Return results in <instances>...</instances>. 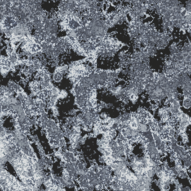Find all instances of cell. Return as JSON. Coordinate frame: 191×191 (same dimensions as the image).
Masks as SVG:
<instances>
[{
  "instance_id": "cell-1",
  "label": "cell",
  "mask_w": 191,
  "mask_h": 191,
  "mask_svg": "<svg viewBox=\"0 0 191 191\" xmlns=\"http://www.w3.org/2000/svg\"><path fill=\"white\" fill-rule=\"evenodd\" d=\"M145 52L148 55L149 57H154L157 54V49L155 48V47H152V46H147V48L145 49Z\"/></svg>"
},
{
  "instance_id": "cell-2",
  "label": "cell",
  "mask_w": 191,
  "mask_h": 191,
  "mask_svg": "<svg viewBox=\"0 0 191 191\" xmlns=\"http://www.w3.org/2000/svg\"><path fill=\"white\" fill-rule=\"evenodd\" d=\"M181 46H179L177 43L173 42L169 46V50L170 54H176L181 51Z\"/></svg>"
},
{
  "instance_id": "cell-3",
  "label": "cell",
  "mask_w": 191,
  "mask_h": 191,
  "mask_svg": "<svg viewBox=\"0 0 191 191\" xmlns=\"http://www.w3.org/2000/svg\"><path fill=\"white\" fill-rule=\"evenodd\" d=\"M63 78H64V76L60 72H58L56 70H55V72H53V74L52 76V79L55 83H60L63 80Z\"/></svg>"
},
{
  "instance_id": "cell-4",
  "label": "cell",
  "mask_w": 191,
  "mask_h": 191,
  "mask_svg": "<svg viewBox=\"0 0 191 191\" xmlns=\"http://www.w3.org/2000/svg\"><path fill=\"white\" fill-rule=\"evenodd\" d=\"M137 130H138L140 134H143V133L149 131V126H147V124H146V123H139V122H138V126Z\"/></svg>"
},
{
  "instance_id": "cell-5",
  "label": "cell",
  "mask_w": 191,
  "mask_h": 191,
  "mask_svg": "<svg viewBox=\"0 0 191 191\" xmlns=\"http://www.w3.org/2000/svg\"><path fill=\"white\" fill-rule=\"evenodd\" d=\"M182 107L185 109H189L190 108L191 105V101L190 98H183L182 100Z\"/></svg>"
},
{
  "instance_id": "cell-6",
  "label": "cell",
  "mask_w": 191,
  "mask_h": 191,
  "mask_svg": "<svg viewBox=\"0 0 191 191\" xmlns=\"http://www.w3.org/2000/svg\"><path fill=\"white\" fill-rule=\"evenodd\" d=\"M169 107H173V108H181V102H180V100L172 98V102H171L170 106Z\"/></svg>"
},
{
  "instance_id": "cell-7",
  "label": "cell",
  "mask_w": 191,
  "mask_h": 191,
  "mask_svg": "<svg viewBox=\"0 0 191 191\" xmlns=\"http://www.w3.org/2000/svg\"><path fill=\"white\" fill-rule=\"evenodd\" d=\"M68 97V93L67 92V90H60V93H59L58 95V98L59 99H64L67 97Z\"/></svg>"
},
{
  "instance_id": "cell-8",
  "label": "cell",
  "mask_w": 191,
  "mask_h": 191,
  "mask_svg": "<svg viewBox=\"0 0 191 191\" xmlns=\"http://www.w3.org/2000/svg\"><path fill=\"white\" fill-rule=\"evenodd\" d=\"M128 98H129V101L131 102V103L135 104L137 102H138L139 96H137V95H134V94H130L129 95Z\"/></svg>"
},
{
  "instance_id": "cell-9",
  "label": "cell",
  "mask_w": 191,
  "mask_h": 191,
  "mask_svg": "<svg viewBox=\"0 0 191 191\" xmlns=\"http://www.w3.org/2000/svg\"><path fill=\"white\" fill-rule=\"evenodd\" d=\"M49 110H51V111H52V114H53L54 117H58V116L59 115L58 108L57 107H56V105H55V106L52 107V108H51Z\"/></svg>"
},
{
  "instance_id": "cell-10",
  "label": "cell",
  "mask_w": 191,
  "mask_h": 191,
  "mask_svg": "<svg viewBox=\"0 0 191 191\" xmlns=\"http://www.w3.org/2000/svg\"><path fill=\"white\" fill-rule=\"evenodd\" d=\"M78 109H72L69 111V117H76V114H78Z\"/></svg>"
}]
</instances>
